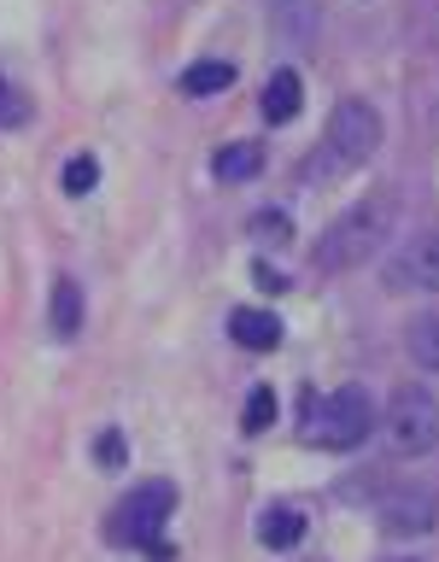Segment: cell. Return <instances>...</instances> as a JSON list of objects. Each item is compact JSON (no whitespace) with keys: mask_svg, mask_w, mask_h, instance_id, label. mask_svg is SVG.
Instances as JSON below:
<instances>
[{"mask_svg":"<svg viewBox=\"0 0 439 562\" xmlns=\"http://www.w3.org/2000/svg\"><path fill=\"white\" fill-rule=\"evenodd\" d=\"M381 135H386V123H381L375 105L358 100V94H346V100L328 112L323 153L311 158V182H316V176H346V170L369 165V158H375V147H381Z\"/></svg>","mask_w":439,"mask_h":562,"instance_id":"obj_2","label":"cell"},{"mask_svg":"<svg viewBox=\"0 0 439 562\" xmlns=\"http://www.w3.org/2000/svg\"><path fill=\"white\" fill-rule=\"evenodd\" d=\"M94 182H100V165H94V153H77V158L65 165V193H88Z\"/></svg>","mask_w":439,"mask_h":562,"instance_id":"obj_17","label":"cell"},{"mask_svg":"<svg viewBox=\"0 0 439 562\" xmlns=\"http://www.w3.org/2000/svg\"><path fill=\"white\" fill-rule=\"evenodd\" d=\"M381 446L393 457H421L439 446V398L421 381H404L381 411Z\"/></svg>","mask_w":439,"mask_h":562,"instance_id":"obj_3","label":"cell"},{"mask_svg":"<svg viewBox=\"0 0 439 562\" xmlns=\"http://www.w3.org/2000/svg\"><path fill=\"white\" fill-rule=\"evenodd\" d=\"M170 509H176V486H170V481H140L130 498L112 509L105 539H112V544H140V551H158V557H165L158 533H165Z\"/></svg>","mask_w":439,"mask_h":562,"instance_id":"obj_5","label":"cell"},{"mask_svg":"<svg viewBox=\"0 0 439 562\" xmlns=\"http://www.w3.org/2000/svg\"><path fill=\"white\" fill-rule=\"evenodd\" d=\"M246 228H252V240L275 246V240H288V235H293V217H288V211H258V217L246 223Z\"/></svg>","mask_w":439,"mask_h":562,"instance_id":"obj_16","label":"cell"},{"mask_svg":"<svg viewBox=\"0 0 439 562\" xmlns=\"http://www.w3.org/2000/svg\"><path fill=\"white\" fill-rule=\"evenodd\" d=\"M94 457H100V469H123V434L105 428V434L94 439Z\"/></svg>","mask_w":439,"mask_h":562,"instance_id":"obj_19","label":"cell"},{"mask_svg":"<svg viewBox=\"0 0 439 562\" xmlns=\"http://www.w3.org/2000/svg\"><path fill=\"white\" fill-rule=\"evenodd\" d=\"M311 439L328 451H358L369 434H375V404H369V393L358 381L334 386L328 398H311Z\"/></svg>","mask_w":439,"mask_h":562,"instance_id":"obj_4","label":"cell"},{"mask_svg":"<svg viewBox=\"0 0 439 562\" xmlns=\"http://www.w3.org/2000/svg\"><path fill=\"white\" fill-rule=\"evenodd\" d=\"M299 539H305V509H299V504H270L258 516V544H270V551H293Z\"/></svg>","mask_w":439,"mask_h":562,"instance_id":"obj_9","label":"cell"},{"mask_svg":"<svg viewBox=\"0 0 439 562\" xmlns=\"http://www.w3.org/2000/svg\"><path fill=\"white\" fill-rule=\"evenodd\" d=\"M299 100H305V82H299L293 65H281L270 82H263V117L270 123H293L299 117Z\"/></svg>","mask_w":439,"mask_h":562,"instance_id":"obj_11","label":"cell"},{"mask_svg":"<svg viewBox=\"0 0 439 562\" xmlns=\"http://www.w3.org/2000/svg\"><path fill=\"white\" fill-rule=\"evenodd\" d=\"M223 88H235V65L228 59H200L182 70V94L205 100V94H223Z\"/></svg>","mask_w":439,"mask_h":562,"instance_id":"obj_14","label":"cell"},{"mask_svg":"<svg viewBox=\"0 0 439 562\" xmlns=\"http://www.w3.org/2000/svg\"><path fill=\"white\" fill-rule=\"evenodd\" d=\"M439 521V492L428 481H398L381 498V533L386 539H416Z\"/></svg>","mask_w":439,"mask_h":562,"instance_id":"obj_7","label":"cell"},{"mask_svg":"<svg viewBox=\"0 0 439 562\" xmlns=\"http://www.w3.org/2000/svg\"><path fill=\"white\" fill-rule=\"evenodd\" d=\"M47 328H53V340H77V334H82V288H77L70 276H59V281H53Z\"/></svg>","mask_w":439,"mask_h":562,"instance_id":"obj_10","label":"cell"},{"mask_svg":"<svg viewBox=\"0 0 439 562\" xmlns=\"http://www.w3.org/2000/svg\"><path fill=\"white\" fill-rule=\"evenodd\" d=\"M404 351H410V363H416V369L439 375V311L410 316V328H404Z\"/></svg>","mask_w":439,"mask_h":562,"instance_id":"obj_13","label":"cell"},{"mask_svg":"<svg viewBox=\"0 0 439 562\" xmlns=\"http://www.w3.org/2000/svg\"><path fill=\"white\" fill-rule=\"evenodd\" d=\"M393 228H398V200H393V193H369V200L346 205L340 217L323 228V240H316L311 263H316L323 276L363 270V263L375 258L386 240H393Z\"/></svg>","mask_w":439,"mask_h":562,"instance_id":"obj_1","label":"cell"},{"mask_svg":"<svg viewBox=\"0 0 439 562\" xmlns=\"http://www.w3.org/2000/svg\"><path fill=\"white\" fill-rule=\"evenodd\" d=\"M258 170H263V147H258V140H228V147L211 158V176H217V182H252Z\"/></svg>","mask_w":439,"mask_h":562,"instance_id":"obj_12","label":"cell"},{"mask_svg":"<svg viewBox=\"0 0 439 562\" xmlns=\"http://www.w3.org/2000/svg\"><path fill=\"white\" fill-rule=\"evenodd\" d=\"M252 281H258L263 293H281V288H288V281H281V276L270 270V263H252Z\"/></svg>","mask_w":439,"mask_h":562,"instance_id":"obj_20","label":"cell"},{"mask_svg":"<svg viewBox=\"0 0 439 562\" xmlns=\"http://www.w3.org/2000/svg\"><path fill=\"white\" fill-rule=\"evenodd\" d=\"M386 288L393 293H439V228H416L410 240L393 246Z\"/></svg>","mask_w":439,"mask_h":562,"instance_id":"obj_6","label":"cell"},{"mask_svg":"<svg viewBox=\"0 0 439 562\" xmlns=\"http://www.w3.org/2000/svg\"><path fill=\"white\" fill-rule=\"evenodd\" d=\"M228 334H235V346H246V351H275L281 346V316L240 305V311H228Z\"/></svg>","mask_w":439,"mask_h":562,"instance_id":"obj_8","label":"cell"},{"mask_svg":"<svg viewBox=\"0 0 439 562\" xmlns=\"http://www.w3.org/2000/svg\"><path fill=\"white\" fill-rule=\"evenodd\" d=\"M24 117H30V105L18 100L12 82H0V130H12V123H24Z\"/></svg>","mask_w":439,"mask_h":562,"instance_id":"obj_18","label":"cell"},{"mask_svg":"<svg viewBox=\"0 0 439 562\" xmlns=\"http://www.w3.org/2000/svg\"><path fill=\"white\" fill-rule=\"evenodd\" d=\"M275 428V393L270 386H252V398H246V434H263Z\"/></svg>","mask_w":439,"mask_h":562,"instance_id":"obj_15","label":"cell"}]
</instances>
